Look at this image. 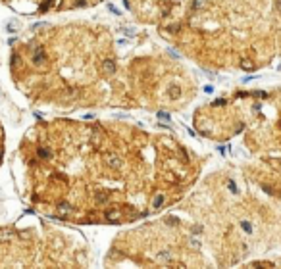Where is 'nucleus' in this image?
Returning a JSON list of instances; mask_svg holds the SVG:
<instances>
[{
	"label": "nucleus",
	"instance_id": "1",
	"mask_svg": "<svg viewBox=\"0 0 281 269\" xmlns=\"http://www.w3.org/2000/svg\"><path fill=\"white\" fill-rule=\"evenodd\" d=\"M6 2H14V0H6ZM35 2V12L33 14H46L50 12V8L62 10V0H33ZM94 4L92 0H64V10L68 8H81V6H91Z\"/></svg>",
	"mask_w": 281,
	"mask_h": 269
},
{
	"label": "nucleus",
	"instance_id": "2",
	"mask_svg": "<svg viewBox=\"0 0 281 269\" xmlns=\"http://www.w3.org/2000/svg\"><path fill=\"white\" fill-rule=\"evenodd\" d=\"M239 65H241V69H244V71H252L254 69V62L250 60V58H241V62H239Z\"/></svg>",
	"mask_w": 281,
	"mask_h": 269
},
{
	"label": "nucleus",
	"instance_id": "3",
	"mask_svg": "<svg viewBox=\"0 0 281 269\" xmlns=\"http://www.w3.org/2000/svg\"><path fill=\"white\" fill-rule=\"evenodd\" d=\"M241 227H243L246 233H252V227H250V223H249V221H243V223H241Z\"/></svg>",
	"mask_w": 281,
	"mask_h": 269
},
{
	"label": "nucleus",
	"instance_id": "4",
	"mask_svg": "<svg viewBox=\"0 0 281 269\" xmlns=\"http://www.w3.org/2000/svg\"><path fill=\"white\" fill-rule=\"evenodd\" d=\"M229 188H231V192H235V194H237V186H235V183H233V181H229Z\"/></svg>",
	"mask_w": 281,
	"mask_h": 269
},
{
	"label": "nucleus",
	"instance_id": "5",
	"mask_svg": "<svg viewBox=\"0 0 281 269\" xmlns=\"http://www.w3.org/2000/svg\"><path fill=\"white\" fill-rule=\"evenodd\" d=\"M275 8H281V0H275Z\"/></svg>",
	"mask_w": 281,
	"mask_h": 269
},
{
	"label": "nucleus",
	"instance_id": "6",
	"mask_svg": "<svg viewBox=\"0 0 281 269\" xmlns=\"http://www.w3.org/2000/svg\"><path fill=\"white\" fill-rule=\"evenodd\" d=\"M0 148H2V127H0Z\"/></svg>",
	"mask_w": 281,
	"mask_h": 269
}]
</instances>
